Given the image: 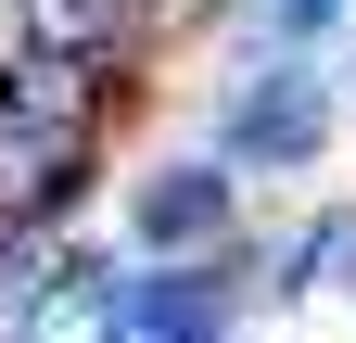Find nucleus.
<instances>
[{
	"label": "nucleus",
	"mask_w": 356,
	"mask_h": 343,
	"mask_svg": "<svg viewBox=\"0 0 356 343\" xmlns=\"http://www.w3.org/2000/svg\"><path fill=\"white\" fill-rule=\"evenodd\" d=\"M0 115H13V127H51V140H76V127H89V51L38 38V51L0 76Z\"/></svg>",
	"instance_id": "f257e3e1"
},
{
	"label": "nucleus",
	"mask_w": 356,
	"mask_h": 343,
	"mask_svg": "<svg viewBox=\"0 0 356 343\" xmlns=\"http://www.w3.org/2000/svg\"><path fill=\"white\" fill-rule=\"evenodd\" d=\"M64 191H76V153L51 140V127H13V115H0V217H51Z\"/></svg>",
	"instance_id": "f03ea898"
},
{
	"label": "nucleus",
	"mask_w": 356,
	"mask_h": 343,
	"mask_svg": "<svg viewBox=\"0 0 356 343\" xmlns=\"http://www.w3.org/2000/svg\"><path fill=\"white\" fill-rule=\"evenodd\" d=\"M140 229L178 254V242H216L229 229V178H216V165H165V178L140 191Z\"/></svg>",
	"instance_id": "7ed1b4c3"
},
{
	"label": "nucleus",
	"mask_w": 356,
	"mask_h": 343,
	"mask_svg": "<svg viewBox=\"0 0 356 343\" xmlns=\"http://www.w3.org/2000/svg\"><path fill=\"white\" fill-rule=\"evenodd\" d=\"M305 140H318V90H305V76H267V90L229 115V153H254V165H280Z\"/></svg>",
	"instance_id": "20e7f679"
},
{
	"label": "nucleus",
	"mask_w": 356,
	"mask_h": 343,
	"mask_svg": "<svg viewBox=\"0 0 356 343\" xmlns=\"http://www.w3.org/2000/svg\"><path fill=\"white\" fill-rule=\"evenodd\" d=\"M115 13H127V0H51V38H64V51H89Z\"/></svg>",
	"instance_id": "39448f33"
},
{
	"label": "nucleus",
	"mask_w": 356,
	"mask_h": 343,
	"mask_svg": "<svg viewBox=\"0 0 356 343\" xmlns=\"http://www.w3.org/2000/svg\"><path fill=\"white\" fill-rule=\"evenodd\" d=\"M254 13H267V26H293V38H318V26L343 13V0H254Z\"/></svg>",
	"instance_id": "423d86ee"
}]
</instances>
